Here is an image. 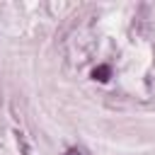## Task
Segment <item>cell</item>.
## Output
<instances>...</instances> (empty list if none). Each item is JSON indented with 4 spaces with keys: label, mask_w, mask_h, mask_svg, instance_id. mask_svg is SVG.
<instances>
[{
    "label": "cell",
    "mask_w": 155,
    "mask_h": 155,
    "mask_svg": "<svg viewBox=\"0 0 155 155\" xmlns=\"http://www.w3.org/2000/svg\"><path fill=\"white\" fill-rule=\"evenodd\" d=\"M109 75H111V68H109V65H97V68L92 70V78L99 80V82H107Z\"/></svg>",
    "instance_id": "6da1fadb"
},
{
    "label": "cell",
    "mask_w": 155,
    "mask_h": 155,
    "mask_svg": "<svg viewBox=\"0 0 155 155\" xmlns=\"http://www.w3.org/2000/svg\"><path fill=\"white\" fill-rule=\"evenodd\" d=\"M65 155H80V153H78V150H68Z\"/></svg>",
    "instance_id": "7a4b0ae2"
}]
</instances>
